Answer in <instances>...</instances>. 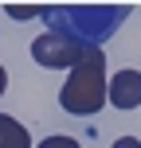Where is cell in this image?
<instances>
[{
  "instance_id": "6da1fadb",
  "label": "cell",
  "mask_w": 141,
  "mask_h": 148,
  "mask_svg": "<svg viewBox=\"0 0 141 148\" xmlns=\"http://www.w3.org/2000/svg\"><path fill=\"white\" fill-rule=\"evenodd\" d=\"M110 97V78H106V51L102 47H90L82 55V62L67 74L59 90V105L71 117H94L98 109Z\"/></svg>"
},
{
  "instance_id": "7a4b0ae2",
  "label": "cell",
  "mask_w": 141,
  "mask_h": 148,
  "mask_svg": "<svg viewBox=\"0 0 141 148\" xmlns=\"http://www.w3.org/2000/svg\"><path fill=\"white\" fill-rule=\"evenodd\" d=\"M43 20H51V31H63L82 47H98L122 20L126 8L110 4H82V8H43Z\"/></svg>"
},
{
  "instance_id": "3957f363",
  "label": "cell",
  "mask_w": 141,
  "mask_h": 148,
  "mask_svg": "<svg viewBox=\"0 0 141 148\" xmlns=\"http://www.w3.org/2000/svg\"><path fill=\"white\" fill-rule=\"evenodd\" d=\"M86 51H90V47L74 43L71 35L51 31V27H47L43 35L31 39V59H35L39 66H47V70H74V66L82 62V55H86Z\"/></svg>"
},
{
  "instance_id": "277c9868",
  "label": "cell",
  "mask_w": 141,
  "mask_h": 148,
  "mask_svg": "<svg viewBox=\"0 0 141 148\" xmlns=\"http://www.w3.org/2000/svg\"><path fill=\"white\" fill-rule=\"evenodd\" d=\"M110 105L122 109V113H129V109L141 105V70L126 66V70H118L110 78Z\"/></svg>"
},
{
  "instance_id": "5b68a950",
  "label": "cell",
  "mask_w": 141,
  "mask_h": 148,
  "mask_svg": "<svg viewBox=\"0 0 141 148\" xmlns=\"http://www.w3.org/2000/svg\"><path fill=\"white\" fill-rule=\"evenodd\" d=\"M0 148H31V133L8 113H0Z\"/></svg>"
},
{
  "instance_id": "8992f818",
  "label": "cell",
  "mask_w": 141,
  "mask_h": 148,
  "mask_svg": "<svg viewBox=\"0 0 141 148\" xmlns=\"http://www.w3.org/2000/svg\"><path fill=\"white\" fill-rule=\"evenodd\" d=\"M12 20H31V16H43V8H28V4H8Z\"/></svg>"
},
{
  "instance_id": "52a82bcc",
  "label": "cell",
  "mask_w": 141,
  "mask_h": 148,
  "mask_svg": "<svg viewBox=\"0 0 141 148\" xmlns=\"http://www.w3.org/2000/svg\"><path fill=\"white\" fill-rule=\"evenodd\" d=\"M39 148H82L74 136H47V140H39Z\"/></svg>"
},
{
  "instance_id": "ba28073f",
  "label": "cell",
  "mask_w": 141,
  "mask_h": 148,
  "mask_svg": "<svg viewBox=\"0 0 141 148\" xmlns=\"http://www.w3.org/2000/svg\"><path fill=\"white\" fill-rule=\"evenodd\" d=\"M110 148H141V140L137 136H122V140H114Z\"/></svg>"
},
{
  "instance_id": "9c48e42d",
  "label": "cell",
  "mask_w": 141,
  "mask_h": 148,
  "mask_svg": "<svg viewBox=\"0 0 141 148\" xmlns=\"http://www.w3.org/2000/svg\"><path fill=\"white\" fill-rule=\"evenodd\" d=\"M4 90H8V70H4V62H0V97H4Z\"/></svg>"
}]
</instances>
